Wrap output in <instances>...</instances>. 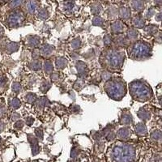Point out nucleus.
I'll list each match as a JSON object with an SVG mask.
<instances>
[{"label": "nucleus", "instance_id": "nucleus-1", "mask_svg": "<svg viewBox=\"0 0 162 162\" xmlns=\"http://www.w3.org/2000/svg\"><path fill=\"white\" fill-rule=\"evenodd\" d=\"M130 93L135 100L144 102L150 100L153 96V91L150 86L143 81L135 80L129 85Z\"/></svg>", "mask_w": 162, "mask_h": 162}, {"label": "nucleus", "instance_id": "nucleus-2", "mask_svg": "<svg viewBox=\"0 0 162 162\" xmlns=\"http://www.w3.org/2000/svg\"><path fill=\"white\" fill-rule=\"evenodd\" d=\"M105 90L110 98L119 100L126 94V85L121 80H110L105 85Z\"/></svg>", "mask_w": 162, "mask_h": 162}, {"label": "nucleus", "instance_id": "nucleus-3", "mask_svg": "<svg viewBox=\"0 0 162 162\" xmlns=\"http://www.w3.org/2000/svg\"><path fill=\"white\" fill-rule=\"evenodd\" d=\"M129 57L132 59L141 60L148 58L151 54V46L148 42L139 41L133 44L128 50Z\"/></svg>", "mask_w": 162, "mask_h": 162}, {"label": "nucleus", "instance_id": "nucleus-4", "mask_svg": "<svg viewBox=\"0 0 162 162\" xmlns=\"http://www.w3.org/2000/svg\"><path fill=\"white\" fill-rule=\"evenodd\" d=\"M104 62L106 66L112 69H118L122 67L124 62V54L122 51L111 50L104 55Z\"/></svg>", "mask_w": 162, "mask_h": 162}, {"label": "nucleus", "instance_id": "nucleus-5", "mask_svg": "<svg viewBox=\"0 0 162 162\" xmlns=\"http://www.w3.org/2000/svg\"><path fill=\"white\" fill-rule=\"evenodd\" d=\"M133 149L127 145L118 146L114 149V157L118 162H130L133 157Z\"/></svg>", "mask_w": 162, "mask_h": 162}, {"label": "nucleus", "instance_id": "nucleus-6", "mask_svg": "<svg viewBox=\"0 0 162 162\" xmlns=\"http://www.w3.org/2000/svg\"><path fill=\"white\" fill-rule=\"evenodd\" d=\"M76 67L77 71H78V75L81 79H84L87 76L88 73V67L86 66V64L84 62L79 61L76 62Z\"/></svg>", "mask_w": 162, "mask_h": 162}, {"label": "nucleus", "instance_id": "nucleus-7", "mask_svg": "<svg viewBox=\"0 0 162 162\" xmlns=\"http://www.w3.org/2000/svg\"><path fill=\"white\" fill-rule=\"evenodd\" d=\"M23 20H24V15L20 12H15L14 14L11 15L9 17V23L12 26L19 24Z\"/></svg>", "mask_w": 162, "mask_h": 162}, {"label": "nucleus", "instance_id": "nucleus-8", "mask_svg": "<svg viewBox=\"0 0 162 162\" xmlns=\"http://www.w3.org/2000/svg\"><path fill=\"white\" fill-rule=\"evenodd\" d=\"M132 24L137 29H143L145 25V20L142 16L137 15V16H135L132 19Z\"/></svg>", "mask_w": 162, "mask_h": 162}, {"label": "nucleus", "instance_id": "nucleus-9", "mask_svg": "<svg viewBox=\"0 0 162 162\" xmlns=\"http://www.w3.org/2000/svg\"><path fill=\"white\" fill-rule=\"evenodd\" d=\"M124 29V25L121 21H115L111 25V31L113 33H121Z\"/></svg>", "mask_w": 162, "mask_h": 162}, {"label": "nucleus", "instance_id": "nucleus-10", "mask_svg": "<svg viewBox=\"0 0 162 162\" xmlns=\"http://www.w3.org/2000/svg\"><path fill=\"white\" fill-rule=\"evenodd\" d=\"M121 123L123 125H129L133 122V118L132 115L129 112H124L121 116Z\"/></svg>", "mask_w": 162, "mask_h": 162}, {"label": "nucleus", "instance_id": "nucleus-11", "mask_svg": "<svg viewBox=\"0 0 162 162\" xmlns=\"http://www.w3.org/2000/svg\"><path fill=\"white\" fill-rule=\"evenodd\" d=\"M118 13H119L120 17L122 19H127L131 16V10L127 7H121L119 8Z\"/></svg>", "mask_w": 162, "mask_h": 162}, {"label": "nucleus", "instance_id": "nucleus-12", "mask_svg": "<svg viewBox=\"0 0 162 162\" xmlns=\"http://www.w3.org/2000/svg\"><path fill=\"white\" fill-rule=\"evenodd\" d=\"M137 114H138L139 118L143 121H148L151 118V113L148 110H144V109H141L140 110H139Z\"/></svg>", "mask_w": 162, "mask_h": 162}, {"label": "nucleus", "instance_id": "nucleus-13", "mask_svg": "<svg viewBox=\"0 0 162 162\" xmlns=\"http://www.w3.org/2000/svg\"><path fill=\"white\" fill-rule=\"evenodd\" d=\"M53 50H54L53 46H51L50 45H48V44H45L41 47L40 51H41V54L44 56H49L52 54Z\"/></svg>", "mask_w": 162, "mask_h": 162}, {"label": "nucleus", "instance_id": "nucleus-14", "mask_svg": "<svg viewBox=\"0 0 162 162\" xmlns=\"http://www.w3.org/2000/svg\"><path fill=\"white\" fill-rule=\"evenodd\" d=\"M144 32L149 36H153V35H157L158 32V27L157 25H153V24H150V25H147L144 28Z\"/></svg>", "mask_w": 162, "mask_h": 162}, {"label": "nucleus", "instance_id": "nucleus-15", "mask_svg": "<svg viewBox=\"0 0 162 162\" xmlns=\"http://www.w3.org/2000/svg\"><path fill=\"white\" fill-rule=\"evenodd\" d=\"M135 129L136 134H138L139 135H143L147 133V127H146L145 124H143V123L136 124L135 127Z\"/></svg>", "mask_w": 162, "mask_h": 162}, {"label": "nucleus", "instance_id": "nucleus-16", "mask_svg": "<svg viewBox=\"0 0 162 162\" xmlns=\"http://www.w3.org/2000/svg\"><path fill=\"white\" fill-rule=\"evenodd\" d=\"M39 3L36 1H31V2H27L26 3V9L27 11L30 12V13H33L34 12L36 9L38 7Z\"/></svg>", "mask_w": 162, "mask_h": 162}, {"label": "nucleus", "instance_id": "nucleus-17", "mask_svg": "<svg viewBox=\"0 0 162 162\" xmlns=\"http://www.w3.org/2000/svg\"><path fill=\"white\" fill-rule=\"evenodd\" d=\"M67 59H65L64 58H58L57 59H56V61H55V65H56V67H57L58 69H59V70H62L63 68H65V67H67Z\"/></svg>", "mask_w": 162, "mask_h": 162}, {"label": "nucleus", "instance_id": "nucleus-18", "mask_svg": "<svg viewBox=\"0 0 162 162\" xmlns=\"http://www.w3.org/2000/svg\"><path fill=\"white\" fill-rule=\"evenodd\" d=\"M28 45L31 47H37L40 44V38L37 36H31L28 39Z\"/></svg>", "mask_w": 162, "mask_h": 162}, {"label": "nucleus", "instance_id": "nucleus-19", "mask_svg": "<svg viewBox=\"0 0 162 162\" xmlns=\"http://www.w3.org/2000/svg\"><path fill=\"white\" fill-rule=\"evenodd\" d=\"M131 7L135 11H142L144 7V3L142 1H133L131 2Z\"/></svg>", "mask_w": 162, "mask_h": 162}, {"label": "nucleus", "instance_id": "nucleus-20", "mask_svg": "<svg viewBox=\"0 0 162 162\" xmlns=\"http://www.w3.org/2000/svg\"><path fill=\"white\" fill-rule=\"evenodd\" d=\"M139 33L136 29H130L127 32V37L129 40H135L138 37Z\"/></svg>", "mask_w": 162, "mask_h": 162}, {"label": "nucleus", "instance_id": "nucleus-21", "mask_svg": "<svg viewBox=\"0 0 162 162\" xmlns=\"http://www.w3.org/2000/svg\"><path fill=\"white\" fill-rule=\"evenodd\" d=\"M53 64L52 62H50V60H46L44 62V69L45 72L47 74H50L53 72Z\"/></svg>", "mask_w": 162, "mask_h": 162}, {"label": "nucleus", "instance_id": "nucleus-22", "mask_svg": "<svg viewBox=\"0 0 162 162\" xmlns=\"http://www.w3.org/2000/svg\"><path fill=\"white\" fill-rule=\"evenodd\" d=\"M37 17L41 19H46L49 17V12L46 8H41L39 10Z\"/></svg>", "mask_w": 162, "mask_h": 162}, {"label": "nucleus", "instance_id": "nucleus-23", "mask_svg": "<svg viewBox=\"0 0 162 162\" xmlns=\"http://www.w3.org/2000/svg\"><path fill=\"white\" fill-rule=\"evenodd\" d=\"M130 135V131H129V129L127 128H122L120 129L118 132V137L121 139H126Z\"/></svg>", "mask_w": 162, "mask_h": 162}, {"label": "nucleus", "instance_id": "nucleus-24", "mask_svg": "<svg viewBox=\"0 0 162 162\" xmlns=\"http://www.w3.org/2000/svg\"><path fill=\"white\" fill-rule=\"evenodd\" d=\"M49 104V100L46 96H42L37 101V105L38 106L39 108H43L46 105H47Z\"/></svg>", "mask_w": 162, "mask_h": 162}, {"label": "nucleus", "instance_id": "nucleus-25", "mask_svg": "<svg viewBox=\"0 0 162 162\" xmlns=\"http://www.w3.org/2000/svg\"><path fill=\"white\" fill-rule=\"evenodd\" d=\"M91 10H92L93 14H98V13H100V11H101V6L98 3H94L91 7Z\"/></svg>", "mask_w": 162, "mask_h": 162}, {"label": "nucleus", "instance_id": "nucleus-26", "mask_svg": "<svg viewBox=\"0 0 162 162\" xmlns=\"http://www.w3.org/2000/svg\"><path fill=\"white\" fill-rule=\"evenodd\" d=\"M92 24L94 26H102L104 24V20H103V19L101 17L96 15L92 19Z\"/></svg>", "mask_w": 162, "mask_h": 162}, {"label": "nucleus", "instance_id": "nucleus-27", "mask_svg": "<svg viewBox=\"0 0 162 162\" xmlns=\"http://www.w3.org/2000/svg\"><path fill=\"white\" fill-rule=\"evenodd\" d=\"M50 87H51V84L49 81H44L40 87V89L42 92H46L50 88Z\"/></svg>", "mask_w": 162, "mask_h": 162}, {"label": "nucleus", "instance_id": "nucleus-28", "mask_svg": "<svg viewBox=\"0 0 162 162\" xmlns=\"http://www.w3.org/2000/svg\"><path fill=\"white\" fill-rule=\"evenodd\" d=\"M29 67H30L31 69H33L34 71H37L41 68V62L38 61V60H33L29 64Z\"/></svg>", "mask_w": 162, "mask_h": 162}, {"label": "nucleus", "instance_id": "nucleus-29", "mask_svg": "<svg viewBox=\"0 0 162 162\" xmlns=\"http://www.w3.org/2000/svg\"><path fill=\"white\" fill-rule=\"evenodd\" d=\"M37 99L36 97V95L33 94V93H28L27 95L25 96V100L29 103H33L35 100Z\"/></svg>", "mask_w": 162, "mask_h": 162}, {"label": "nucleus", "instance_id": "nucleus-30", "mask_svg": "<svg viewBox=\"0 0 162 162\" xmlns=\"http://www.w3.org/2000/svg\"><path fill=\"white\" fill-rule=\"evenodd\" d=\"M10 105L13 109H17V108H19V106H20V101L17 98H14L13 100H11V101L10 102Z\"/></svg>", "mask_w": 162, "mask_h": 162}, {"label": "nucleus", "instance_id": "nucleus-31", "mask_svg": "<svg viewBox=\"0 0 162 162\" xmlns=\"http://www.w3.org/2000/svg\"><path fill=\"white\" fill-rule=\"evenodd\" d=\"M81 45V41L80 38H76L74 39L71 42V46L73 49H78V48Z\"/></svg>", "mask_w": 162, "mask_h": 162}, {"label": "nucleus", "instance_id": "nucleus-32", "mask_svg": "<svg viewBox=\"0 0 162 162\" xmlns=\"http://www.w3.org/2000/svg\"><path fill=\"white\" fill-rule=\"evenodd\" d=\"M84 86V81L83 80H79L76 82L75 85H74V88L76 89V90H80L81 88Z\"/></svg>", "mask_w": 162, "mask_h": 162}, {"label": "nucleus", "instance_id": "nucleus-33", "mask_svg": "<svg viewBox=\"0 0 162 162\" xmlns=\"http://www.w3.org/2000/svg\"><path fill=\"white\" fill-rule=\"evenodd\" d=\"M111 41H112V39H111V37H110L109 34H106L105 37H104V43H105V45L106 46H109L110 44H111Z\"/></svg>", "mask_w": 162, "mask_h": 162}, {"label": "nucleus", "instance_id": "nucleus-34", "mask_svg": "<svg viewBox=\"0 0 162 162\" xmlns=\"http://www.w3.org/2000/svg\"><path fill=\"white\" fill-rule=\"evenodd\" d=\"M102 78L103 80L106 81H109L111 80V74L109 72H104L102 73Z\"/></svg>", "mask_w": 162, "mask_h": 162}, {"label": "nucleus", "instance_id": "nucleus-35", "mask_svg": "<svg viewBox=\"0 0 162 162\" xmlns=\"http://www.w3.org/2000/svg\"><path fill=\"white\" fill-rule=\"evenodd\" d=\"M156 13V10L154 7H150L149 10L148 11V13H147V18H151L153 15H154Z\"/></svg>", "mask_w": 162, "mask_h": 162}, {"label": "nucleus", "instance_id": "nucleus-36", "mask_svg": "<svg viewBox=\"0 0 162 162\" xmlns=\"http://www.w3.org/2000/svg\"><path fill=\"white\" fill-rule=\"evenodd\" d=\"M161 131H153V133L152 134V137L153 138H155L156 139H161Z\"/></svg>", "mask_w": 162, "mask_h": 162}, {"label": "nucleus", "instance_id": "nucleus-37", "mask_svg": "<svg viewBox=\"0 0 162 162\" xmlns=\"http://www.w3.org/2000/svg\"><path fill=\"white\" fill-rule=\"evenodd\" d=\"M12 89H13V91L15 92H19L20 89H21V86L19 85V84H18V83H15V84H14L13 86H12Z\"/></svg>", "mask_w": 162, "mask_h": 162}, {"label": "nucleus", "instance_id": "nucleus-38", "mask_svg": "<svg viewBox=\"0 0 162 162\" xmlns=\"http://www.w3.org/2000/svg\"><path fill=\"white\" fill-rule=\"evenodd\" d=\"M51 80L53 81H58L59 80V74L58 73H53L51 75Z\"/></svg>", "mask_w": 162, "mask_h": 162}, {"label": "nucleus", "instance_id": "nucleus-39", "mask_svg": "<svg viewBox=\"0 0 162 162\" xmlns=\"http://www.w3.org/2000/svg\"><path fill=\"white\" fill-rule=\"evenodd\" d=\"M64 5L67 6V7H66L67 9H72V8L74 7V3H72V2H67V3H65Z\"/></svg>", "mask_w": 162, "mask_h": 162}, {"label": "nucleus", "instance_id": "nucleus-40", "mask_svg": "<svg viewBox=\"0 0 162 162\" xmlns=\"http://www.w3.org/2000/svg\"><path fill=\"white\" fill-rule=\"evenodd\" d=\"M36 134H37V135H38V137L40 136L41 138H42L43 133H42V130H40V129H37V130H36Z\"/></svg>", "mask_w": 162, "mask_h": 162}, {"label": "nucleus", "instance_id": "nucleus-41", "mask_svg": "<svg viewBox=\"0 0 162 162\" xmlns=\"http://www.w3.org/2000/svg\"><path fill=\"white\" fill-rule=\"evenodd\" d=\"M34 119L33 118H31V117H29L28 118H27V120H26V123H27V124H29V125H31V124L33 123Z\"/></svg>", "mask_w": 162, "mask_h": 162}, {"label": "nucleus", "instance_id": "nucleus-42", "mask_svg": "<svg viewBox=\"0 0 162 162\" xmlns=\"http://www.w3.org/2000/svg\"><path fill=\"white\" fill-rule=\"evenodd\" d=\"M156 19H157V21H161V12L158 13V14L156 15Z\"/></svg>", "mask_w": 162, "mask_h": 162}]
</instances>
